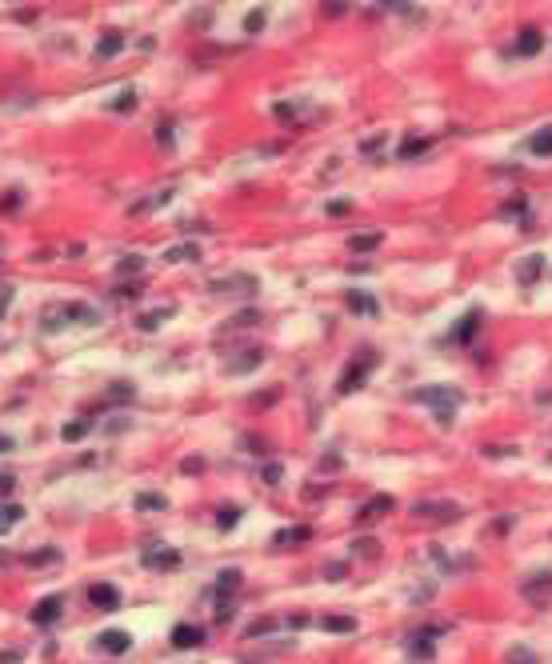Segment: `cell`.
Segmentation results:
<instances>
[{
    "label": "cell",
    "instance_id": "cell-33",
    "mask_svg": "<svg viewBox=\"0 0 552 664\" xmlns=\"http://www.w3.org/2000/svg\"><path fill=\"white\" fill-rule=\"evenodd\" d=\"M525 209H528L525 197H520V200H508V204H501V216H525Z\"/></svg>",
    "mask_w": 552,
    "mask_h": 664
},
{
    "label": "cell",
    "instance_id": "cell-3",
    "mask_svg": "<svg viewBox=\"0 0 552 664\" xmlns=\"http://www.w3.org/2000/svg\"><path fill=\"white\" fill-rule=\"evenodd\" d=\"M376 369V357H364V360H352V364H348V372H344L341 376V384H336V393H356V388H360V384L368 381V372Z\"/></svg>",
    "mask_w": 552,
    "mask_h": 664
},
{
    "label": "cell",
    "instance_id": "cell-1",
    "mask_svg": "<svg viewBox=\"0 0 552 664\" xmlns=\"http://www.w3.org/2000/svg\"><path fill=\"white\" fill-rule=\"evenodd\" d=\"M417 400H424V405L436 408V420H441V424H453V412H456V405L465 400V393L453 388V384H429V388H420L417 393Z\"/></svg>",
    "mask_w": 552,
    "mask_h": 664
},
{
    "label": "cell",
    "instance_id": "cell-12",
    "mask_svg": "<svg viewBox=\"0 0 552 664\" xmlns=\"http://www.w3.org/2000/svg\"><path fill=\"white\" fill-rule=\"evenodd\" d=\"M209 288H212V293H236V288L257 293V281H252V276H224V281H212Z\"/></svg>",
    "mask_w": 552,
    "mask_h": 664
},
{
    "label": "cell",
    "instance_id": "cell-5",
    "mask_svg": "<svg viewBox=\"0 0 552 664\" xmlns=\"http://www.w3.org/2000/svg\"><path fill=\"white\" fill-rule=\"evenodd\" d=\"M540 276H544V257H540V252H528V257L520 260V269H516V281L525 284V288H532Z\"/></svg>",
    "mask_w": 552,
    "mask_h": 664
},
{
    "label": "cell",
    "instance_id": "cell-24",
    "mask_svg": "<svg viewBox=\"0 0 552 664\" xmlns=\"http://www.w3.org/2000/svg\"><path fill=\"white\" fill-rule=\"evenodd\" d=\"M432 632H441V628H432ZM432 632H412V656H424V660H429L432 652Z\"/></svg>",
    "mask_w": 552,
    "mask_h": 664
},
{
    "label": "cell",
    "instance_id": "cell-25",
    "mask_svg": "<svg viewBox=\"0 0 552 664\" xmlns=\"http://www.w3.org/2000/svg\"><path fill=\"white\" fill-rule=\"evenodd\" d=\"M320 628H324V632H356V620L352 616H324Z\"/></svg>",
    "mask_w": 552,
    "mask_h": 664
},
{
    "label": "cell",
    "instance_id": "cell-11",
    "mask_svg": "<svg viewBox=\"0 0 552 664\" xmlns=\"http://www.w3.org/2000/svg\"><path fill=\"white\" fill-rule=\"evenodd\" d=\"M52 316H61V320H80V324H97L100 312H97V308H88V305H64V308H56Z\"/></svg>",
    "mask_w": 552,
    "mask_h": 664
},
{
    "label": "cell",
    "instance_id": "cell-9",
    "mask_svg": "<svg viewBox=\"0 0 552 664\" xmlns=\"http://www.w3.org/2000/svg\"><path fill=\"white\" fill-rule=\"evenodd\" d=\"M145 565H148V568H176V565H180V553H176V548H164V544H157V548H148V553H145Z\"/></svg>",
    "mask_w": 552,
    "mask_h": 664
},
{
    "label": "cell",
    "instance_id": "cell-19",
    "mask_svg": "<svg viewBox=\"0 0 552 664\" xmlns=\"http://www.w3.org/2000/svg\"><path fill=\"white\" fill-rule=\"evenodd\" d=\"M477 328H480V308H472V312H468V316L460 320V328H456V340H460V345H468V340L477 336Z\"/></svg>",
    "mask_w": 552,
    "mask_h": 664
},
{
    "label": "cell",
    "instance_id": "cell-15",
    "mask_svg": "<svg viewBox=\"0 0 552 664\" xmlns=\"http://www.w3.org/2000/svg\"><path fill=\"white\" fill-rule=\"evenodd\" d=\"M381 512H393V496H372L368 505H360V512H356V517L368 524V520H376Z\"/></svg>",
    "mask_w": 552,
    "mask_h": 664
},
{
    "label": "cell",
    "instance_id": "cell-35",
    "mask_svg": "<svg viewBox=\"0 0 552 664\" xmlns=\"http://www.w3.org/2000/svg\"><path fill=\"white\" fill-rule=\"evenodd\" d=\"M236 520H240V508H221V517H216V524H221V529H233Z\"/></svg>",
    "mask_w": 552,
    "mask_h": 664
},
{
    "label": "cell",
    "instance_id": "cell-6",
    "mask_svg": "<svg viewBox=\"0 0 552 664\" xmlns=\"http://www.w3.org/2000/svg\"><path fill=\"white\" fill-rule=\"evenodd\" d=\"M520 592H525L528 601H548V596H552V572H536V577H528L525 584H520Z\"/></svg>",
    "mask_w": 552,
    "mask_h": 664
},
{
    "label": "cell",
    "instance_id": "cell-30",
    "mask_svg": "<svg viewBox=\"0 0 552 664\" xmlns=\"http://www.w3.org/2000/svg\"><path fill=\"white\" fill-rule=\"evenodd\" d=\"M133 109H136V92L133 88H124L121 97L112 100V112H133Z\"/></svg>",
    "mask_w": 552,
    "mask_h": 664
},
{
    "label": "cell",
    "instance_id": "cell-22",
    "mask_svg": "<svg viewBox=\"0 0 552 664\" xmlns=\"http://www.w3.org/2000/svg\"><path fill=\"white\" fill-rule=\"evenodd\" d=\"M236 589H240V572H236V568H224L221 577H216V596L224 601V596H228V592H236Z\"/></svg>",
    "mask_w": 552,
    "mask_h": 664
},
{
    "label": "cell",
    "instance_id": "cell-41",
    "mask_svg": "<svg viewBox=\"0 0 552 664\" xmlns=\"http://www.w3.org/2000/svg\"><path fill=\"white\" fill-rule=\"evenodd\" d=\"M13 488H16V480L4 472V477H0V496H13Z\"/></svg>",
    "mask_w": 552,
    "mask_h": 664
},
{
    "label": "cell",
    "instance_id": "cell-14",
    "mask_svg": "<svg viewBox=\"0 0 552 664\" xmlns=\"http://www.w3.org/2000/svg\"><path fill=\"white\" fill-rule=\"evenodd\" d=\"M540 44H544V37H540V28H525L520 37H516V52L520 56H536Z\"/></svg>",
    "mask_w": 552,
    "mask_h": 664
},
{
    "label": "cell",
    "instance_id": "cell-21",
    "mask_svg": "<svg viewBox=\"0 0 552 664\" xmlns=\"http://www.w3.org/2000/svg\"><path fill=\"white\" fill-rule=\"evenodd\" d=\"M528 152H532V156H552V128H540V133L528 140Z\"/></svg>",
    "mask_w": 552,
    "mask_h": 664
},
{
    "label": "cell",
    "instance_id": "cell-23",
    "mask_svg": "<svg viewBox=\"0 0 552 664\" xmlns=\"http://www.w3.org/2000/svg\"><path fill=\"white\" fill-rule=\"evenodd\" d=\"M424 148H429V140H424V136H405V140H400V148H396V156H400V160H412L417 152H424Z\"/></svg>",
    "mask_w": 552,
    "mask_h": 664
},
{
    "label": "cell",
    "instance_id": "cell-26",
    "mask_svg": "<svg viewBox=\"0 0 552 664\" xmlns=\"http://www.w3.org/2000/svg\"><path fill=\"white\" fill-rule=\"evenodd\" d=\"M136 508H145V512H164V508H168V500H164V496H157V492H140V496H136Z\"/></svg>",
    "mask_w": 552,
    "mask_h": 664
},
{
    "label": "cell",
    "instance_id": "cell-7",
    "mask_svg": "<svg viewBox=\"0 0 552 664\" xmlns=\"http://www.w3.org/2000/svg\"><path fill=\"white\" fill-rule=\"evenodd\" d=\"M64 608V596H44L40 604H32V625H52Z\"/></svg>",
    "mask_w": 552,
    "mask_h": 664
},
{
    "label": "cell",
    "instance_id": "cell-31",
    "mask_svg": "<svg viewBox=\"0 0 552 664\" xmlns=\"http://www.w3.org/2000/svg\"><path fill=\"white\" fill-rule=\"evenodd\" d=\"M312 532L300 524V529H284V532H276V544H293V541H308Z\"/></svg>",
    "mask_w": 552,
    "mask_h": 664
},
{
    "label": "cell",
    "instance_id": "cell-38",
    "mask_svg": "<svg viewBox=\"0 0 552 664\" xmlns=\"http://www.w3.org/2000/svg\"><path fill=\"white\" fill-rule=\"evenodd\" d=\"M281 477H284V468L276 465V460H272V465H264V480H269V484H281Z\"/></svg>",
    "mask_w": 552,
    "mask_h": 664
},
{
    "label": "cell",
    "instance_id": "cell-36",
    "mask_svg": "<svg viewBox=\"0 0 552 664\" xmlns=\"http://www.w3.org/2000/svg\"><path fill=\"white\" fill-rule=\"evenodd\" d=\"M260 28H264V13L257 8V13L245 16V32H260Z\"/></svg>",
    "mask_w": 552,
    "mask_h": 664
},
{
    "label": "cell",
    "instance_id": "cell-4",
    "mask_svg": "<svg viewBox=\"0 0 552 664\" xmlns=\"http://www.w3.org/2000/svg\"><path fill=\"white\" fill-rule=\"evenodd\" d=\"M97 644H100V652H109V656H124V652L133 648V637L121 632V628H109V632L97 637Z\"/></svg>",
    "mask_w": 552,
    "mask_h": 664
},
{
    "label": "cell",
    "instance_id": "cell-32",
    "mask_svg": "<svg viewBox=\"0 0 552 664\" xmlns=\"http://www.w3.org/2000/svg\"><path fill=\"white\" fill-rule=\"evenodd\" d=\"M508 664H540V660H536V652H528V648H513V652H508Z\"/></svg>",
    "mask_w": 552,
    "mask_h": 664
},
{
    "label": "cell",
    "instance_id": "cell-20",
    "mask_svg": "<svg viewBox=\"0 0 552 664\" xmlns=\"http://www.w3.org/2000/svg\"><path fill=\"white\" fill-rule=\"evenodd\" d=\"M348 308H352V312H364V316H376V312H381L376 300H372L368 293H348Z\"/></svg>",
    "mask_w": 552,
    "mask_h": 664
},
{
    "label": "cell",
    "instance_id": "cell-37",
    "mask_svg": "<svg viewBox=\"0 0 552 664\" xmlns=\"http://www.w3.org/2000/svg\"><path fill=\"white\" fill-rule=\"evenodd\" d=\"M56 556H61L56 548H44V553H32V556H28V565H52Z\"/></svg>",
    "mask_w": 552,
    "mask_h": 664
},
{
    "label": "cell",
    "instance_id": "cell-45",
    "mask_svg": "<svg viewBox=\"0 0 552 664\" xmlns=\"http://www.w3.org/2000/svg\"><path fill=\"white\" fill-rule=\"evenodd\" d=\"M8 300H13V288H4V296H0V312L8 308Z\"/></svg>",
    "mask_w": 552,
    "mask_h": 664
},
{
    "label": "cell",
    "instance_id": "cell-39",
    "mask_svg": "<svg viewBox=\"0 0 552 664\" xmlns=\"http://www.w3.org/2000/svg\"><path fill=\"white\" fill-rule=\"evenodd\" d=\"M0 209H4V212H16V209H20V192H8V197H4V204H0Z\"/></svg>",
    "mask_w": 552,
    "mask_h": 664
},
{
    "label": "cell",
    "instance_id": "cell-34",
    "mask_svg": "<svg viewBox=\"0 0 552 664\" xmlns=\"http://www.w3.org/2000/svg\"><path fill=\"white\" fill-rule=\"evenodd\" d=\"M140 269H145V257H124L121 264H116V272H121V276H124V272H140Z\"/></svg>",
    "mask_w": 552,
    "mask_h": 664
},
{
    "label": "cell",
    "instance_id": "cell-28",
    "mask_svg": "<svg viewBox=\"0 0 552 664\" xmlns=\"http://www.w3.org/2000/svg\"><path fill=\"white\" fill-rule=\"evenodd\" d=\"M20 517H25V508H20V505H4V508H0V536L13 529V524H16Z\"/></svg>",
    "mask_w": 552,
    "mask_h": 664
},
{
    "label": "cell",
    "instance_id": "cell-27",
    "mask_svg": "<svg viewBox=\"0 0 552 664\" xmlns=\"http://www.w3.org/2000/svg\"><path fill=\"white\" fill-rule=\"evenodd\" d=\"M384 236L381 233H364V236H352V240H348V248H352V252H372V248L381 245Z\"/></svg>",
    "mask_w": 552,
    "mask_h": 664
},
{
    "label": "cell",
    "instance_id": "cell-18",
    "mask_svg": "<svg viewBox=\"0 0 552 664\" xmlns=\"http://www.w3.org/2000/svg\"><path fill=\"white\" fill-rule=\"evenodd\" d=\"M121 49H124V37H121V32H104V37H100V44H97V56H100V61H109V56H116Z\"/></svg>",
    "mask_w": 552,
    "mask_h": 664
},
{
    "label": "cell",
    "instance_id": "cell-2",
    "mask_svg": "<svg viewBox=\"0 0 552 664\" xmlns=\"http://www.w3.org/2000/svg\"><path fill=\"white\" fill-rule=\"evenodd\" d=\"M412 517L432 520V524H448V520L460 517V508H456L453 500H420V505L412 508Z\"/></svg>",
    "mask_w": 552,
    "mask_h": 664
},
{
    "label": "cell",
    "instance_id": "cell-46",
    "mask_svg": "<svg viewBox=\"0 0 552 664\" xmlns=\"http://www.w3.org/2000/svg\"><path fill=\"white\" fill-rule=\"evenodd\" d=\"M8 448H13V441H8V436H0V453H8Z\"/></svg>",
    "mask_w": 552,
    "mask_h": 664
},
{
    "label": "cell",
    "instance_id": "cell-43",
    "mask_svg": "<svg viewBox=\"0 0 552 664\" xmlns=\"http://www.w3.org/2000/svg\"><path fill=\"white\" fill-rule=\"evenodd\" d=\"M381 145H384V133H381V136H372V140H364V145H360V152H376Z\"/></svg>",
    "mask_w": 552,
    "mask_h": 664
},
{
    "label": "cell",
    "instance_id": "cell-13",
    "mask_svg": "<svg viewBox=\"0 0 552 664\" xmlns=\"http://www.w3.org/2000/svg\"><path fill=\"white\" fill-rule=\"evenodd\" d=\"M168 316H176V305H164V308H152V312H145V316L136 320V328H145V332H152V328H160Z\"/></svg>",
    "mask_w": 552,
    "mask_h": 664
},
{
    "label": "cell",
    "instance_id": "cell-8",
    "mask_svg": "<svg viewBox=\"0 0 552 664\" xmlns=\"http://www.w3.org/2000/svg\"><path fill=\"white\" fill-rule=\"evenodd\" d=\"M172 644H176V648H197V644H204V628L200 625H176L172 628Z\"/></svg>",
    "mask_w": 552,
    "mask_h": 664
},
{
    "label": "cell",
    "instance_id": "cell-17",
    "mask_svg": "<svg viewBox=\"0 0 552 664\" xmlns=\"http://www.w3.org/2000/svg\"><path fill=\"white\" fill-rule=\"evenodd\" d=\"M260 360H264V352H260V348H248V352H240V360H233V364H228V372H233V376H240V372H252Z\"/></svg>",
    "mask_w": 552,
    "mask_h": 664
},
{
    "label": "cell",
    "instance_id": "cell-40",
    "mask_svg": "<svg viewBox=\"0 0 552 664\" xmlns=\"http://www.w3.org/2000/svg\"><path fill=\"white\" fill-rule=\"evenodd\" d=\"M352 548L356 553H364V556H376V541H356Z\"/></svg>",
    "mask_w": 552,
    "mask_h": 664
},
{
    "label": "cell",
    "instance_id": "cell-42",
    "mask_svg": "<svg viewBox=\"0 0 552 664\" xmlns=\"http://www.w3.org/2000/svg\"><path fill=\"white\" fill-rule=\"evenodd\" d=\"M348 209H352L348 200H332V204H329V212H332V216H344V212H348Z\"/></svg>",
    "mask_w": 552,
    "mask_h": 664
},
{
    "label": "cell",
    "instance_id": "cell-10",
    "mask_svg": "<svg viewBox=\"0 0 552 664\" xmlns=\"http://www.w3.org/2000/svg\"><path fill=\"white\" fill-rule=\"evenodd\" d=\"M88 601L97 604V608H104V613H112V608L121 604V592L112 589V584H92V589H88Z\"/></svg>",
    "mask_w": 552,
    "mask_h": 664
},
{
    "label": "cell",
    "instance_id": "cell-29",
    "mask_svg": "<svg viewBox=\"0 0 552 664\" xmlns=\"http://www.w3.org/2000/svg\"><path fill=\"white\" fill-rule=\"evenodd\" d=\"M88 429H92V420H73V424H64L61 429V436L73 444V441H80V436H88Z\"/></svg>",
    "mask_w": 552,
    "mask_h": 664
},
{
    "label": "cell",
    "instance_id": "cell-16",
    "mask_svg": "<svg viewBox=\"0 0 552 664\" xmlns=\"http://www.w3.org/2000/svg\"><path fill=\"white\" fill-rule=\"evenodd\" d=\"M164 260L168 264H184V260H200V245H172V248H164Z\"/></svg>",
    "mask_w": 552,
    "mask_h": 664
},
{
    "label": "cell",
    "instance_id": "cell-44",
    "mask_svg": "<svg viewBox=\"0 0 552 664\" xmlns=\"http://www.w3.org/2000/svg\"><path fill=\"white\" fill-rule=\"evenodd\" d=\"M184 472H200V468H204V460H197V456H188V460H184Z\"/></svg>",
    "mask_w": 552,
    "mask_h": 664
}]
</instances>
